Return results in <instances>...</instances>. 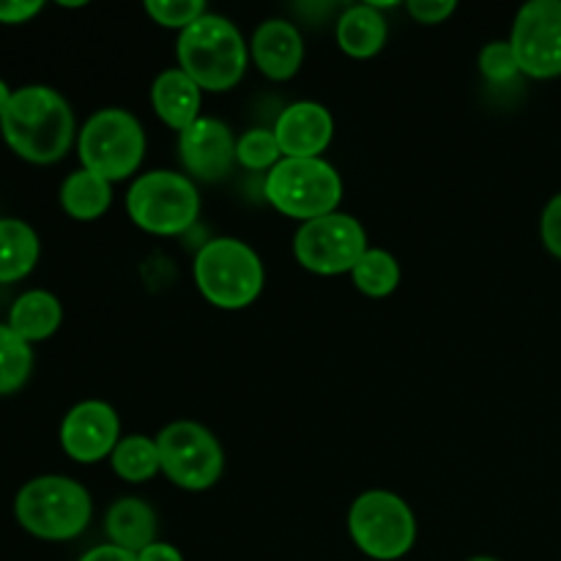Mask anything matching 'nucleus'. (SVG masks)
<instances>
[{
    "mask_svg": "<svg viewBox=\"0 0 561 561\" xmlns=\"http://www.w3.org/2000/svg\"><path fill=\"white\" fill-rule=\"evenodd\" d=\"M0 131L16 157L33 164H53L75 140V115L69 102L47 85H25L11 93Z\"/></svg>",
    "mask_w": 561,
    "mask_h": 561,
    "instance_id": "f257e3e1",
    "label": "nucleus"
},
{
    "mask_svg": "<svg viewBox=\"0 0 561 561\" xmlns=\"http://www.w3.org/2000/svg\"><path fill=\"white\" fill-rule=\"evenodd\" d=\"M179 64L203 91H230L244 77L247 44L239 27L217 14H203L181 31Z\"/></svg>",
    "mask_w": 561,
    "mask_h": 561,
    "instance_id": "f03ea898",
    "label": "nucleus"
},
{
    "mask_svg": "<svg viewBox=\"0 0 561 561\" xmlns=\"http://www.w3.org/2000/svg\"><path fill=\"white\" fill-rule=\"evenodd\" d=\"M93 504L85 488L69 477L47 474L25 482L16 493L14 515L38 540H75L91 524Z\"/></svg>",
    "mask_w": 561,
    "mask_h": 561,
    "instance_id": "7ed1b4c3",
    "label": "nucleus"
},
{
    "mask_svg": "<svg viewBox=\"0 0 561 561\" xmlns=\"http://www.w3.org/2000/svg\"><path fill=\"white\" fill-rule=\"evenodd\" d=\"M263 263L250 244L239 239H214L195 257V283L201 294L222 310L250 307L263 290Z\"/></svg>",
    "mask_w": 561,
    "mask_h": 561,
    "instance_id": "20e7f679",
    "label": "nucleus"
},
{
    "mask_svg": "<svg viewBox=\"0 0 561 561\" xmlns=\"http://www.w3.org/2000/svg\"><path fill=\"white\" fill-rule=\"evenodd\" d=\"M266 201L277 211L294 219L327 217L334 214L343 197V181L329 162L318 159H279L266 175Z\"/></svg>",
    "mask_w": 561,
    "mask_h": 561,
    "instance_id": "39448f33",
    "label": "nucleus"
},
{
    "mask_svg": "<svg viewBox=\"0 0 561 561\" xmlns=\"http://www.w3.org/2000/svg\"><path fill=\"white\" fill-rule=\"evenodd\" d=\"M82 170L104 181H121L135 173L146 153V131L140 121L118 107L93 113L77 140Z\"/></svg>",
    "mask_w": 561,
    "mask_h": 561,
    "instance_id": "423d86ee",
    "label": "nucleus"
},
{
    "mask_svg": "<svg viewBox=\"0 0 561 561\" xmlns=\"http://www.w3.org/2000/svg\"><path fill=\"white\" fill-rule=\"evenodd\" d=\"M126 211L137 228L153 236H179L195 225L201 195L186 175L173 170H153L129 186Z\"/></svg>",
    "mask_w": 561,
    "mask_h": 561,
    "instance_id": "0eeeda50",
    "label": "nucleus"
},
{
    "mask_svg": "<svg viewBox=\"0 0 561 561\" xmlns=\"http://www.w3.org/2000/svg\"><path fill=\"white\" fill-rule=\"evenodd\" d=\"M348 531L365 557L394 561L414 548L416 518L409 504L394 493L367 491L351 504Z\"/></svg>",
    "mask_w": 561,
    "mask_h": 561,
    "instance_id": "6e6552de",
    "label": "nucleus"
},
{
    "mask_svg": "<svg viewBox=\"0 0 561 561\" xmlns=\"http://www.w3.org/2000/svg\"><path fill=\"white\" fill-rule=\"evenodd\" d=\"M159 463L184 491H206L222 477L225 455L211 431L197 422H173L157 436Z\"/></svg>",
    "mask_w": 561,
    "mask_h": 561,
    "instance_id": "1a4fd4ad",
    "label": "nucleus"
},
{
    "mask_svg": "<svg viewBox=\"0 0 561 561\" xmlns=\"http://www.w3.org/2000/svg\"><path fill=\"white\" fill-rule=\"evenodd\" d=\"M367 252V233L351 214H327V217L301 222L294 239V255L307 272L345 274L354 272L359 257Z\"/></svg>",
    "mask_w": 561,
    "mask_h": 561,
    "instance_id": "9d476101",
    "label": "nucleus"
},
{
    "mask_svg": "<svg viewBox=\"0 0 561 561\" xmlns=\"http://www.w3.org/2000/svg\"><path fill=\"white\" fill-rule=\"evenodd\" d=\"M510 44L524 75L551 80L561 75V0H529L515 14Z\"/></svg>",
    "mask_w": 561,
    "mask_h": 561,
    "instance_id": "9b49d317",
    "label": "nucleus"
},
{
    "mask_svg": "<svg viewBox=\"0 0 561 561\" xmlns=\"http://www.w3.org/2000/svg\"><path fill=\"white\" fill-rule=\"evenodd\" d=\"M118 414L102 400H85L64 416L60 447L77 463H96L118 447Z\"/></svg>",
    "mask_w": 561,
    "mask_h": 561,
    "instance_id": "f8f14e48",
    "label": "nucleus"
},
{
    "mask_svg": "<svg viewBox=\"0 0 561 561\" xmlns=\"http://www.w3.org/2000/svg\"><path fill=\"white\" fill-rule=\"evenodd\" d=\"M181 162L195 179L222 181L236 162V140L228 124L217 118H197L179 137Z\"/></svg>",
    "mask_w": 561,
    "mask_h": 561,
    "instance_id": "ddd939ff",
    "label": "nucleus"
},
{
    "mask_svg": "<svg viewBox=\"0 0 561 561\" xmlns=\"http://www.w3.org/2000/svg\"><path fill=\"white\" fill-rule=\"evenodd\" d=\"M334 135V121L323 104L296 102L279 113L274 137L285 159H318Z\"/></svg>",
    "mask_w": 561,
    "mask_h": 561,
    "instance_id": "4468645a",
    "label": "nucleus"
},
{
    "mask_svg": "<svg viewBox=\"0 0 561 561\" xmlns=\"http://www.w3.org/2000/svg\"><path fill=\"white\" fill-rule=\"evenodd\" d=\"M252 58L268 80H290L305 60V42L296 25L285 20H266L252 36Z\"/></svg>",
    "mask_w": 561,
    "mask_h": 561,
    "instance_id": "2eb2a0df",
    "label": "nucleus"
},
{
    "mask_svg": "<svg viewBox=\"0 0 561 561\" xmlns=\"http://www.w3.org/2000/svg\"><path fill=\"white\" fill-rule=\"evenodd\" d=\"M201 91L203 88L190 75L181 69H168L153 80L151 104L170 129L184 131L201 118Z\"/></svg>",
    "mask_w": 561,
    "mask_h": 561,
    "instance_id": "dca6fc26",
    "label": "nucleus"
},
{
    "mask_svg": "<svg viewBox=\"0 0 561 561\" xmlns=\"http://www.w3.org/2000/svg\"><path fill=\"white\" fill-rule=\"evenodd\" d=\"M104 531H107L113 546L137 557V553L157 542V513L142 499H118L107 510Z\"/></svg>",
    "mask_w": 561,
    "mask_h": 561,
    "instance_id": "f3484780",
    "label": "nucleus"
},
{
    "mask_svg": "<svg viewBox=\"0 0 561 561\" xmlns=\"http://www.w3.org/2000/svg\"><path fill=\"white\" fill-rule=\"evenodd\" d=\"M387 20L376 5H351L337 20V44L351 58H373L387 44Z\"/></svg>",
    "mask_w": 561,
    "mask_h": 561,
    "instance_id": "a211bd4d",
    "label": "nucleus"
},
{
    "mask_svg": "<svg viewBox=\"0 0 561 561\" xmlns=\"http://www.w3.org/2000/svg\"><path fill=\"white\" fill-rule=\"evenodd\" d=\"M64 321V307L47 290H27L11 305L9 329L25 343H38L58 332Z\"/></svg>",
    "mask_w": 561,
    "mask_h": 561,
    "instance_id": "6ab92c4d",
    "label": "nucleus"
},
{
    "mask_svg": "<svg viewBox=\"0 0 561 561\" xmlns=\"http://www.w3.org/2000/svg\"><path fill=\"white\" fill-rule=\"evenodd\" d=\"M38 236L22 219H0V283H16L38 261Z\"/></svg>",
    "mask_w": 561,
    "mask_h": 561,
    "instance_id": "aec40b11",
    "label": "nucleus"
},
{
    "mask_svg": "<svg viewBox=\"0 0 561 561\" xmlns=\"http://www.w3.org/2000/svg\"><path fill=\"white\" fill-rule=\"evenodd\" d=\"M113 201V190H110V181L99 179L91 170H77L60 186V206L69 217L82 219V222H91L99 219L110 208Z\"/></svg>",
    "mask_w": 561,
    "mask_h": 561,
    "instance_id": "412c9836",
    "label": "nucleus"
},
{
    "mask_svg": "<svg viewBox=\"0 0 561 561\" xmlns=\"http://www.w3.org/2000/svg\"><path fill=\"white\" fill-rule=\"evenodd\" d=\"M113 471L126 482H146L151 480L157 471H162L159 463V449L157 438L148 436H126L121 438L118 447L110 455Z\"/></svg>",
    "mask_w": 561,
    "mask_h": 561,
    "instance_id": "4be33fe9",
    "label": "nucleus"
},
{
    "mask_svg": "<svg viewBox=\"0 0 561 561\" xmlns=\"http://www.w3.org/2000/svg\"><path fill=\"white\" fill-rule=\"evenodd\" d=\"M351 277H354V285L362 294L373 296V299H381V296H389L398 288L400 266L392 252L367 247V252L359 257Z\"/></svg>",
    "mask_w": 561,
    "mask_h": 561,
    "instance_id": "5701e85b",
    "label": "nucleus"
},
{
    "mask_svg": "<svg viewBox=\"0 0 561 561\" xmlns=\"http://www.w3.org/2000/svg\"><path fill=\"white\" fill-rule=\"evenodd\" d=\"M33 370L31 343L14 334L9 323H0V394H11L25 387Z\"/></svg>",
    "mask_w": 561,
    "mask_h": 561,
    "instance_id": "b1692460",
    "label": "nucleus"
},
{
    "mask_svg": "<svg viewBox=\"0 0 561 561\" xmlns=\"http://www.w3.org/2000/svg\"><path fill=\"white\" fill-rule=\"evenodd\" d=\"M283 151L274 137V129H250L236 142V162L247 170H272L279 162Z\"/></svg>",
    "mask_w": 561,
    "mask_h": 561,
    "instance_id": "393cba45",
    "label": "nucleus"
},
{
    "mask_svg": "<svg viewBox=\"0 0 561 561\" xmlns=\"http://www.w3.org/2000/svg\"><path fill=\"white\" fill-rule=\"evenodd\" d=\"M146 11L162 27H181V31H186L192 22H197L206 14V3L203 0H148Z\"/></svg>",
    "mask_w": 561,
    "mask_h": 561,
    "instance_id": "a878e982",
    "label": "nucleus"
},
{
    "mask_svg": "<svg viewBox=\"0 0 561 561\" xmlns=\"http://www.w3.org/2000/svg\"><path fill=\"white\" fill-rule=\"evenodd\" d=\"M480 69L491 82H510L520 71L510 42H491L480 53Z\"/></svg>",
    "mask_w": 561,
    "mask_h": 561,
    "instance_id": "bb28decb",
    "label": "nucleus"
},
{
    "mask_svg": "<svg viewBox=\"0 0 561 561\" xmlns=\"http://www.w3.org/2000/svg\"><path fill=\"white\" fill-rule=\"evenodd\" d=\"M540 236H542V244L548 247V252L561 257V192L548 201L546 211H542Z\"/></svg>",
    "mask_w": 561,
    "mask_h": 561,
    "instance_id": "cd10ccee",
    "label": "nucleus"
},
{
    "mask_svg": "<svg viewBox=\"0 0 561 561\" xmlns=\"http://www.w3.org/2000/svg\"><path fill=\"white\" fill-rule=\"evenodd\" d=\"M405 9H409V14L414 16L416 22H422V25H436V22L447 20L458 5H455L453 0H411Z\"/></svg>",
    "mask_w": 561,
    "mask_h": 561,
    "instance_id": "c85d7f7f",
    "label": "nucleus"
},
{
    "mask_svg": "<svg viewBox=\"0 0 561 561\" xmlns=\"http://www.w3.org/2000/svg\"><path fill=\"white\" fill-rule=\"evenodd\" d=\"M42 0H0V22L3 25H20L33 20L42 11Z\"/></svg>",
    "mask_w": 561,
    "mask_h": 561,
    "instance_id": "c756f323",
    "label": "nucleus"
},
{
    "mask_svg": "<svg viewBox=\"0 0 561 561\" xmlns=\"http://www.w3.org/2000/svg\"><path fill=\"white\" fill-rule=\"evenodd\" d=\"M80 561H137V557L110 542V546H99V548H91L88 553H82Z\"/></svg>",
    "mask_w": 561,
    "mask_h": 561,
    "instance_id": "7c9ffc66",
    "label": "nucleus"
},
{
    "mask_svg": "<svg viewBox=\"0 0 561 561\" xmlns=\"http://www.w3.org/2000/svg\"><path fill=\"white\" fill-rule=\"evenodd\" d=\"M137 561H184V557H181L179 548L170 546V542H153L146 551L137 553Z\"/></svg>",
    "mask_w": 561,
    "mask_h": 561,
    "instance_id": "2f4dec72",
    "label": "nucleus"
},
{
    "mask_svg": "<svg viewBox=\"0 0 561 561\" xmlns=\"http://www.w3.org/2000/svg\"><path fill=\"white\" fill-rule=\"evenodd\" d=\"M11 93H14V91H9V85H5V82L0 80V115H3V113H5V107H9Z\"/></svg>",
    "mask_w": 561,
    "mask_h": 561,
    "instance_id": "473e14b6",
    "label": "nucleus"
},
{
    "mask_svg": "<svg viewBox=\"0 0 561 561\" xmlns=\"http://www.w3.org/2000/svg\"><path fill=\"white\" fill-rule=\"evenodd\" d=\"M469 561H499V559H491V557H474V559H469Z\"/></svg>",
    "mask_w": 561,
    "mask_h": 561,
    "instance_id": "72a5a7b5",
    "label": "nucleus"
}]
</instances>
